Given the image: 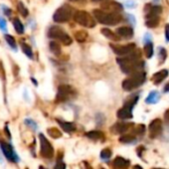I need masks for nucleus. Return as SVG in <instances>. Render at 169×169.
<instances>
[{"label":"nucleus","instance_id":"f257e3e1","mask_svg":"<svg viewBox=\"0 0 169 169\" xmlns=\"http://www.w3.org/2000/svg\"><path fill=\"white\" fill-rule=\"evenodd\" d=\"M141 54L139 50L132 51L129 53L128 55L123 56L121 58L117 59V62L118 63L121 70L124 74L127 75H132L133 73L138 72V71H142L144 68V62L140 60Z\"/></svg>","mask_w":169,"mask_h":169},{"label":"nucleus","instance_id":"f03ea898","mask_svg":"<svg viewBox=\"0 0 169 169\" xmlns=\"http://www.w3.org/2000/svg\"><path fill=\"white\" fill-rule=\"evenodd\" d=\"M95 18L103 25H117L122 20V17L117 12H107L101 9L94 10Z\"/></svg>","mask_w":169,"mask_h":169},{"label":"nucleus","instance_id":"7ed1b4c3","mask_svg":"<svg viewBox=\"0 0 169 169\" xmlns=\"http://www.w3.org/2000/svg\"><path fill=\"white\" fill-rule=\"evenodd\" d=\"M145 25L148 28H155L160 22L159 15L162 12V8L160 6H152L147 4L145 6Z\"/></svg>","mask_w":169,"mask_h":169},{"label":"nucleus","instance_id":"20e7f679","mask_svg":"<svg viewBox=\"0 0 169 169\" xmlns=\"http://www.w3.org/2000/svg\"><path fill=\"white\" fill-rule=\"evenodd\" d=\"M146 79V73L143 71H138V72L133 73L130 75V77L125 79L122 82V89L124 91H132L136 88H138L142 85Z\"/></svg>","mask_w":169,"mask_h":169},{"label":"nucleus","instance_id":"39448f33","mask_svg":"<svg viewBox=\"0 0 169 169\" xmlns=\"http://www.w3.org/2000/svg\"><path fill=\"white\" fill-rule=\"evenodd\" d=\"M138 101V96H132V97L124 102V106L117 111V117L121 119H128L132 117V108Z\"/></svg>","mask_w":169,"mask_h":169},{"label":"nucleus","instance_id":"423d86ee","mask_svg":"<svg viewBox=\"0 0 169 169\" xmlns=\"http://www.w3.org/2000/svg\"><path fill=\"white\" fill-rule=\"evenodd\" d=\"M48 36L50 37L51 39L61 41L65 46H69L72 44L73 42L72 38H71L62 28H60L58 26L51 27L48 31Z\"/></svg>","mask_w":169,"mask_h":169},{"label":"nucleus","instance_id":"0eeeda50","mask_svg":"<svg viewBox=\"0 0 169 169\" xmlns=\"http://www.w3.org/2000/svg\"><path fill=\"white\" fill-rule=\"evenodd\" d=\"M73 16V8L70 5L65 4L63 6L57 9V11L53 15V20L56 23H65L72 18Z\"/></svg>","mask_w":169,"mask_h":169},{"label":"nucleus","instance_id":"6e6552de","mask_svg":"<svg viewBox=\"0 0 169 169\" xmlns=\"http://www.w3.org/2000/svg\"><path fill=\"white\" fill-rule=\"evenodd\" d=\"M74 19L78 24L87 27V28H94L96 26V20L92 15L83 10H79L74 14Z\"/></svg>","mask_w":169,"mask_h":169},{"label":"nucleus","instance_id":"1a4fd4ad","mask_svg":"<svg viewBox=\"0 0 169 169\" xmlns=\"http://www.w3.org/2000/svg\"><path fill=\"white\" fill-rule=\"evenodd\" d=\"M75 95H76V92L72 87H70L68 85H62V86H60L58 89L56 101L58 102H66L70 99H72Z\"/></svg>","mask_w":169,"mask_h":169},{"label":"nucleus","instance_id":"9d476101","mask_svg":"<svg viewBox=\"0 0 169 169\" xmlns=\"http://www.w3.org/2000/svg\"><path fill=\"white\" fill-rule=\"evenodd\" d=\"M40 139V153L45 158H52L54 156V148L49 140L45 137L44 134H39Z\"/></svg>","mask_w":169,"mask_h":169},{"label":"nucleus","instance_id":"9b49d317","mask_svg":"<svg viewBox=\"0 0 169 169\" xmlns=\"http://www.w3.org/2000/svg\"><path fill=\"white\" fill-rule=\"evenodd\" d=\"M111 48L112 49V51L117 54L118 56H127L129 53H132V51H134L136 49V45L133 44V43H129L127 45H113L111 44Z\"/></svg>","mask_w":169,"mask_h":169},{"label":"nucleus","instance_id":"f8f14e48","mask_svg":"<svg viewBox=\"0 0 169 169\" xmlns=\"http://www.w3.org/2000/svg\"><path fill=\"white\" fill-rule=\"evenodd\" d=\"M0 147H1L3 154L5 155V157H6L8 160L12 161V162H19V160H20L19 157L15 153V151L11 145L6 142H3V141H0Z\"/></svg>","mask_w":169,"mask_h":169},{"label":"nucleus","instance_id":"ddd939ff","mask_svg":"<svg viewBox=\"0 0 169 169\" xmlns=\"http://www.w3.org/2000/svg\"><path fill=\"white\" fill-rule=\"evenodd\" d=\"M149 137L150 138H156L159 136L162 132V122L159 118L153 119L149 124Z\"/></svg>","mask_w":169,"mask_h":169},{"label":"nucleus","instance_id":"4468645a","mask_svg":"<svg viewBox=\"0 0 169 169\" xmlns=\"http://www.w3.org/2000/svg\"><path fill=\"white\" fill-rule=\"evenodd\" d=\"M102 7L105 10H110L111 12H121L123 10V6L117 1H106L105 4L102 5Z\"/></svg>","mask_w":169,"mask_h":169},{"label":"nucleus","instance_id":"2eb2a0df","mask_svg":"<svg viewBox=\"0 0 169 169\" xmlns=\"http://www.w3.org/2000/svg\"><path fill=\"white\" fill-rule=\"evenodd\" d=\"M133 127V123H125V122H117L112 127V132L114 133H123Z\"/></svg>","mask_w":169,"mask_h":169},{"label":"nucleus","instance_id":"dca6fc26","mask_svg":"<svg viewBox=\"0 0 169 169\" xmlns=\"http://www.w3.org/2000/svg\"><path fill=\"white\" fill-rule=\"evenodd\" d=\"M168 76V71L167 70H161L159 72L155 73L153 76H152V82H153L154 85H159L162 81H164Z\"/></svg>","mask_w":169,"mask_h":169},{"label":"nucleus","instance_id":"f3484780","mask_svg":"<svg viewBox=\"0 0 169 169\" xmlns=\"http://www.w3.org/2000/svg\"><path fill=\"white\" fill-rule=\"evenodd\" d=\"M117 33L121 37L127 38V39H130V38L133 36V30L130 28V27L122 26V27H119V28H117Z\"/></svg>","mask_w":169,"mask_h":169},{"label":"nucleus","instance_id":"a211bd4d","mask_svg":"<svg viewBox=\"0 0 169 169\" xmlns=\"http://www.w3.org/2000/svg\"><path fill=\"white\" fill-rule=\"evenodd\" d=\"M129 160L124 159L123 157L117 156L113 160V166L117 169H127L129 166Z\"/></svg>","mask_w":169,"mask_h":169},{"label":"nucleus","instance_id":"6ab92c4d","mask_svg":"<svg viewBox=\"0 0 169 169\" xmlns=\"http://www.w3.org/2000/svg\"><path fill=\"white\" fill-rule=\"evenodd\" d=\"M102 33L103 36H106L107 39H110L111 41H119L121 40V36H119L117 33H113V32L110 29H107V28H102Z\"/></svg>","mask_w":169,"mask_h":169},{"label":"nucleus","instance_id":"aec40b11","mask_svg":"<svg viewBox=\"0 0 169 169\" xmlns=\"http://www.w3.org/2000/svg\"><path fill=\"white\" fill-rule=\"evenodd\" d=\"M160 100V94L157 91H152L148 97H146L145 102L149 103V105H154V103L158 102V101Z\"/></svg>","mask_w":169,"mask_h":169},{"label":"nucleus","instance_id":"412c9836","mask_svg":"<svg viewBox=\"0 0 169 169\" xmlns=\"http://www.w3.org/2000/svg\"><path fill=\"white\" fill-rule=\"evenodd\" d=\"M57 122L60 124V127H61L66 132H72L76 129V127H75V124L73 122H62V121H60V119H57Z\"/></svg>","mask_w":169,"mask_h":169},{"label":"nucleus","instance_id":"4be33fe9","mask_svg":"<svg viewBox=\"0 0 169 169\" xmlns=\"http://www.w3.org/2000/svg\"><path fill=\"white\" fill-rule=\"evenodd\" d=\"M86 136L92 140H100V139L105 138V134H103L102 132H99V130H92V132H87Z\"/></svg>","mask_w":169,"mask_h":169},{"label":"nucleus","instance_id":"5701e85b","mask_svg":"<svg viewBox=\"0 0 169 169\" xmlns=\"http://www.w3.org/2000/svg\"><path fill=\"white\" fill-rule=\"evenodd\" d=\"M119 141L122 143H127V144H132L136 142V137L133 134H125L119 137Z\"/></svg>","mask_w":169,"mask_h":169},{"label":"nucleus","instance_id":"b1692460","mask_svg":"<svg viewBox=\"0 0 169 169\" xmlns=\"http://www.w3.org/2000/svg\"><path fill=\"white\" fill-rule=\"evenodd\" d=\"M13 27H14L15 31L17 32L18 34H23L24 33V31H25L24 25H23V23L21 22V21L18 18H15L13 20Z\"/></svg>","mask_w":169,"mask_h":169},{"label":"nucleus","instance_id":"393cba45","mask_svg":"<svg viewBox=\"0 0 169 169\" xmlns=\"http://www.w3.org/2000/svg\"><path fill=\"white\" fill-rule=\"evenodd\" d=\"M75 38L76 40L80 43H83V42H86L87 39H88V33H87L86 31L84 30H81V31H77L75 33Z\"/></svg>","mask_w":169,"mask_h":169},{"label":"nucleus","instance_id":"a878e982","mask_svg":"<svg viewBox=\"0 0 169 169\" xmlns=\"http://www.w3.org/2000/svg\"><path fill=\"white\" fill-rule=\"evenodd\" d=\"M20 45H21V49H22V51L24 52L25 55L30 59H33V51H32L31 47L24 42H21Z\"/></svg>","mask_w":169,"mask_h":169},{"label":"nucleus","instance_id":"bb28decb","mask_svg":"<svg viewBox=\"0 0 169 169\" xmlns=\"http://www.w3.org/2000/svg\"><path fill=\"white\" fill-rule=\"evenodd\" d=\"M144 54L145 57L147 59H150L152 56H153V45H152L151 42H147L146 44L144 45Z\"/></svg>","mask_w":169,"mask_h":169},{"label":"nucleus","instance_id":"cd10ccee","mask_svg":"<svg viewBox=\"0 0 169 169\" xmlns=\"http://www.w3.org/2000/svg\"><path fill=\"white\" fill-rule=\"evenodd\" d=\"M50 50L54 55L59 56L60 54H61V46L59 45V43H57L55 41H52L50 43Z\"/></svg>","mask_w":169,"mask_h":169},{"label":"nucleus","instance_id":"c85d7f7f","mask_svg":"<svg viewBox=\"0 0 169 169\" xmlns=\"http://www.w3.org/2000/svg\"><path fill=\"white\" fill-rule=\"evenodd\" d=\"M4 38H5V40H6L7 44L12 48V50L17 51V45H16V41H15V39H14V37L11 36V35L5 34V35H4Z\"/></svg>","mask_w":169,"mask_h":169},{"label":"nucleus","instance_id":"c756f323","mask_svg":"<svg viewBox=\"0 0 169 169\" xmlns=\"http://www.w3.org/2000/svg\"><path fill=\"white\" fill-rule=\"evenodd\" d=\"M48 134L51 136L53 138H59L62 136V132L56 127H51V128H48Z\"/></svg>","mask_w":169,"mask_h":169},{"label":"nucleus","instance_id":"7c9ffc66","mask_svg":"<svg viewBox=\"0 0 169 169\" xmlns=\"http://www.w3.org/2000/svg\"><path fill=\"white\" fill-rule=\"evenodd\" d=\"M112 154V152L110 148H105L101 152V159L103 161H107L111 158Z\"/></svg>","mask_w":169,"mask_h":169},{"label":"nucleus","instance_id":"2f4dec72","mask_svg":"<svg viewBox=\"0 0 169 169\" xmlns=\"http://www.w3.org/2000/svg\"><path fill=\"white\" fill-rule=\"evenodd\" d=\"M17 8H18V11H19V13L23 16V17H27L28 16V9H27L25 6H24V4L22 3V2H19L18 3V5H17Z\"/></svg>","mask_w":169,"mask_h":169},{"label":"nucleus","instance_id":"473e14b6","mask_svg":"<svg viewBox=\"0 0 169 169\" xmlns=\"http://www.w3.org/2000/svg\"><path fill=\"white\" fill-rule=\"evenodd\" d=\"M133 134H136V135H142L145 132V127L143 124H138L136 125V127L133 128Z\"/></svg>","mask_w":169,"mask_h":169},{"label":"nucleus","instance_id":"72a5a7b5","mask_svg":"<svg viewBox=\"0 0 169 169\" xmlns=\"http://www.w3.org/2000/svg\"><path fill=\"white\" fill-rule=\"evenodd\" d=\"M25 123H26V125L27 127H31L33 130H36L37 128H38V125H37V123L33 121V119H30V118H26L25 119Z\"/></svg>","mask_w":169,"mask_h":169},{"label":"nucleus","instance_id":"f704fd0d","mask_svg":"<svg viewBox=\"0 0 169 169\" xmlns=\"http://www.w3.org/2000/svg\"><path fill=\"white\" fill-rule=\"evenodd\" d=\"M0 30L4 33H7V23L6 21H5L4 18H2L1 16H0Z\"/></svg>","mask_w":169,"mask_h":169},{"label":"nucleus","instance_id":"c9c22d12","mask_svg":"<svg viewBox=\"0 0 169 169\" xmlns=\"http://www.w3.org/2000/svg\"><path fill=\"white\" fill-rule=\"evenodd\" d=\"M167 54H166V50L164 48H160L159 49V58H160V62L163 63L166 60Z\"/></svg>","mask_w":169,"mask_h":169},{"label":"nucleus","instance_id":"e433bc0d","mask_svg":"<svg viewBox=\"0 0 169 169\" xmlns=\"http://www.w3.org/2000/svg\"><path fill=\"white\" fill-rule=\"evenodd\" d=\"M0 7H1V10H2V12L5 14V16H10V15H11L12 11H11V9H10L9 7L5 6V5H1Z\"/></svg>","mask_w":169,"mask_h":169},{"label":"nucleus","instance_id":"4c0bfd02","mask_svg":"<svg viewBox=\"0 0 169 169\" xmlns=\"http://www.w3.org/2000/svg\"><path fill=\"white\" fill-rule=\"evenodd\" d=\"M54 169H66V164H65L63 161H58Z\"/></svg>","mask_w":169,"mask_h":169},{"label":"nucleus","instance_id":"58836bf2","mask_svg":"<svg viewBox=\"0 0 169 169\" xmlns=\"http://www.w3.org/2000/svg\"><path fill=\"white\" fill-rule=\"evenodd\" d=\"M165 39L166 42H169V24H166L165 26Z\"/></svg>","mask_w":169,"mask_h":169},{"label":"nucleus","instance_id":"ea45409f","mask_svg":"<svg viewBox=\"0 0 169 169\" xmlns=\"http://www.w3.org/2000/svg\"><path fill=\"white\" fill-rule=\"evenodd\" d=\"M164 119L167 123H169V110H167L164 113Z\"/></svg>","mask_w":169,"mask_h":169},{"label":"nucleus","instance_id":"a19ab883","mask_svg":"<svg viewBox=\"0 0 169 169\" xmlns=\"http://www.w3.org/2000/svg\"><path fill=\"white\" fill-rule=\"evenodd\" d=\"M164 92H169V82L166 84V86L164 87Z\"/></svg>","mask_w":169,"mask_h":169},{"label":"nucleus","instance_id":"79ce46f5","mask_svg":"<svg viewBox=\"0 0 169 169\" xmlns=\"http://www.w3.org/2000/svg\"><path fill=\"white\" fill-rule=\"evenodd\" d=\"M70 1H73V2H85L86 0H70Z\"/></svg>","mask_w":169,"mask_h":169},{"label":"nucleus","instance_id":"37998d69","mask_svg":"<svg viewBox=\"0 0 169 169\" xmlns=\"http://www.w3.org/2000/svg\"><path fill=\"white\" fill-rule=\"evenodd\" d=\"M92 2H100V1H106V0H92Z\"/></svg>","mask_w":169,"mask_h":169},{"label":"nucleus","instance_id":"c03bdc74","mask_svg":"<svg viewBox=\"0 0 169 169\" xmlns=\"http://www.w3.org/2000/svg\"><path fill=\"white\" fill-rule=\"evenodd\" d=\"M133 169H142V168H141L140 166H138V165H136V166H135V167H134Z\"/></svg>","mask_w":169,"mask_h":169},{"label":"nucleus","instance_id":"a18cd8bd","mask_svg":"<svg viewBox=\"0 0 169 169\" xmlns=\"http://www.w3.org/2000/svg\"><path fill=\"white\" fill-rule=\"evenodd\" d=\"M32 82H33V83L35 84V86H37V83H36V81H35L34 79H32Z\"/></svg>","mask_w":169,"mask_h":169},{"label":"nucleus","instance_id":"49530a36","mask_svg":"<svg viewBox=\"0 0 169 169\" xmlns=\"http://www.w3.org/2000/svg\"><path fill=\"white\" fill-rule=\"evenodd\" d=\"M39 169H47V168H45L44 166H40V167H39Z\"/></svg>","mask_w":169,"mask_h":169},{"label":"nucleus","instance_id":"de8ad7c7","mask_svg":"<svg viewBox=\"0 0 169 169\" xmlns=\"http://www.w3.org/2000/svg\"><path fill=\"white\" fill-rule=\"evenodd\" d=\"M154 169H163V168H154Z\"/></svg>","mask_w":169,"mask_h":169}]
</instances>
